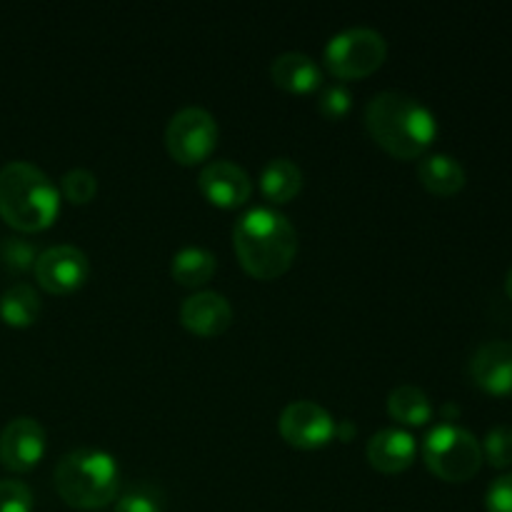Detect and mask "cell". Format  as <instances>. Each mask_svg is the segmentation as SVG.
<instances>
[{"instance_id": "obj_2", "label": "cell", "mask_w": 512, "mask_h": 512, "mask_svg": "<svg viewBox=\"0 0 512 512\" xmlns=\"http://www.w3.org/2000/svg\"><path fill=\"white\" fill-rule=\"evenodd\" d=\"M233 245L238 260L250 275L273 280L293 265L298 253V233L280 210L258 205L238 220Z\"/></svg>"}, {"instance_id": "obj_23", "label": "cell", "mask_w": 512, "mask_h": 512, "mask_svg": "<svg viewBox=\"0 0 512 512\" xmlns=\"http://www.w3.org/2000/svg\"><path fill=\"white\" fill-rule=\"evenodd\" d=\"M38 255V250L23 238H5L3 245H0V258H3V263L8 265L10 270H18V273L35 268Z\"/></svg>"}, {"instance_id": "obj_20", "label": "cell", "mask_w": 512, "mask_h": 512, "mask_svg": "<svg viewBox=\"0 0 512 512\" xmlns=\"http://www.w3.org/2000/svg\"><path fill=\"white\" fill-rule=\"evenodd\" d=\"M388 413L390 418L398 420L403 425H425L433 415V405H430L428 395L415 385H398L393 393L388 395Z\"/></svg>"}, {"instance_id": "obj_6", "label": "cell", "mask_w": 512, "mask_h": 512, "mask_svg": "<svg viewBox=\"0 0 512 512\" xmlns=\"http://www.w3.org/2000/svg\"><path fill=\"white\" fill-rule=\"evenodd\" d=\"M388 43L375 28H345L325 45V65L340 80H360L385 63Z\"/></svg>"}, {"instance_id": "obj_3", "label": "cell", "mask_w": 512, "mask_h": 512, "mask_svg": "<svg viewBox=\"0 0 512 512\" xmlns=\"http://www.w3.org/2000/svg\"><path fill=\"white\" fill-rule=\"evenodd\" d=\"M60 213V190L33 163L10 160L0 168V218L15 230L38 233Z\"/></svg>"}, {"instance_id": "obj_17", "label": "cell", "mask_w": 512, "mask_h": 512, "mask_svg": "<svg viewBox=\"0 0 512 512\" xmlns=\"http://www.w3.org/2000/svg\"><path fill=\"white\" fill-rule=\"evenodd\" d=\"M300 188H303V170L290 158L270 160L260 173V190L275 205L293 200Z\"/></svg>"}, {"instance_id": "obj_7", "label": "cell", "mask_w": 512, "mask_h": 512, "mask_svg": "<svg viewBox=\"0 0 512 512\" xmlns=\"http://www.w3.org/2000/svg\"><path fill=\"white\" fill-rule=\"evenodd\" d=\"M165 145L178 163H203L218 145V123H215L213 113L198 108V105L178 110L165 130Z\"/></svg>"}, {"instance_id": "obj_27", "label": "cell", "mask_w": 512, "mask_h": 512, "mask_svg": "<svg viewBox=\"0 0 512 512\" xmlns=\"http://www.w3.org/2000/svg\"><path fill=\"white\" fill-rule=\"evenodd\" d=\"M485 508L488 512H512V473L500 475L490 483L485 493Z\"/></svg>"}, {"instance_id": "obj_29", "label": "cell", "mask_w": 512, "mask_h": 512, "mask_svg": "<svg viewBox=\"0 0 512 512\" xmlns=\"http://www.w3.org/2000/svg\"><path fill=\"white\" fill-rule=\"evenodd\" d=\"M505 290H508V295L512 298V268H510V273H508V280H505Z\"/></svg>"}, {"instance_id": "obj_26", "label": "cell", "mask_w": 512, "mask_h": 512, "mask_svg": "<svg viewBox=\"0 0 512 512\" xmlns=\"http://www.w3.org/2000/svg\"><path fill=\"white\" fill-rule=\"evenodd\" d=\"M0 512H33V493L20 480H0Z\"/></svg>"}, {"instance_id": "obj_4", "label": "cell", "mask_w": 512, "mask_h": 512, "mask_svg": "<svg viewBox=\"0 0 512 512\" xmlns=\"http://www.w3.org/2000/svg\"><path fill=\"white\" fill-rule=\"evenodd\" d=\"M55 490L60 498L78 510L105 508L118 498V460L100 448H78L63 455L55 468Z\"/></svg>"}, {"instance_id": "obj_18", "label": "cell", "mask_w": 512, "mask_h": 512, "mask_svg": "<svg viewBox=\"0 0 512 512\" xmlns=\"http://www.w3.org/2000/svg\"><path fill=\"white\" fill-rule=\"evenodd\" d=\"M215 268H218L215 255L208 248H200V245H185L173 255V263H170L173 278L180 285H188V288L208 283L213 278Z\"/></svg>"}, {"instance_id": "obj_5", "label": "cell", "mask_w": 512, "mask_h": 512, "mask_svg": "<svg viewBox=\"0 0 512 512\" xmlns=\"http://www.w3.org/2000/svg\"><path fill=\"white\" fill-rule=\"evenodd\" d=\"M423 458L438 478L465 483L483 465V445L470 430L455 423H440L425 435Z\"/></svg>"}, {"instance_id": "obj_10", "label": "cell", "mask_w": 512, "mask_h": 512, "mask_svg": "<svg viewBox=\"0 0 512 512\" xmlns=\"http://www.w3.org/2000/svg\"><path fill=\"white\" fill-rule=\"evenodd\" d=\"M45 428L35 418H13L0 433V463L13 473H28L45 455Z\"/></svg>"}, {"instance_id": "obj_8", "label": "cell", "mask_w": 512, "mask_h": 512, "mask_svg": "<svg viewBox=\"0 0 512 512\" xmlns=\"http://www.w3.org/2000/svg\"><path fill=\"white\" fill-rule=\"evenodd\" d=\"M35 280L53 295H68L88 280V255L75 245H53L35 260Z\"/></svg>"}, {"instance_id": "obj_1", "label": "cell", "mask_w": 512, "mask_h": 512, "mask_svg": "<svg viewBox=\"0 0 512 512\" xmlns=\"http://www.w3.org/2000/svg\"><path fill=\"white\" fill-rule=\"evenodd\" d=\"M365 125L380 148L400 160H413L430 148L438 135L433 110L415 95L383 90L365 105Z\"/></svg>"}, {"instance_id": "obj_21", "label": "cell", "mask_w": 512, "mask_h": 512, "mask_svg": "<svg viewBox=\"0 0 512 512\" xmlns=\"http://www.w3.org/2000/svg\"><path fill=\"white\" fill-rule=\"evenodd\" d=\"M60 193L70 200V203H90L98 193V178L85 168H73L60 178Z\"/></svg>"}, {"instance_id": "obj_12", "label": "cell", "mask_w": 512, "mask_h": 512, "mask_svg": "<svg viewBox=\"0 0 512 512\" xmlns=\"http://www.w3.org/2000/svg\"><path fill=\"white\" fill-rule=\"evenodd\" d=\"M180 320L185 328L203 338H213V335L225 333L233 323V308H230L228 298L215 290H200L190 298L183 300L180 305Z\"/></svg>"}, {"instance_id": "obj_19", "label": "cell", "mask_w": 512, "mask_h": 512, "mask_svg": "<svg viewBox=\"0 0 512 512\" xmlns=\"http://www.w3.org/2000/svg\"><path fill=\"white\" fill-rule=\"evenodd\" d=\"M40 315V295L28 283H15L0 295V318L13 328H28Z\"/></svg>"}, {"instance_id": "obj_28", "label": "cell", "mask_w": 512, "mask_h": 512, "mask_svg": "<svg viewBox=\"0 0 512 512\" xmlns=\"http://www.w3.org/2000/svg\"><path fill=\"white\" fill-rule=\"evenodd\" d=\"M335 435H340V440H350V435H355V425L350 420H340L335 425Z\"/></svg>"}, {"instance_id": "obj_14", "label": "cell", "mask_w": 512, "mask_h": 512, "mask_svg": "<svg viewBox=\"0 0 512 512\" xmlns=\"http://www.w3.org/2000/svg\"><path fill=\"white\" fill-rule=\"evenodd\" d=\"M418 453L415 438L403 428H383L368 440V460L380 473H403Z\"/></svg>"}, {"instance_id": "obj_11", "label": "cell", "mask_w": 512, "mask_h": 512, "mask_svg": "<svg viewBox=\"0 0 512 512\" xmlns=\"http://www.w3.org/2000/svg\"><path fill=\"white\" fill-rule=\"evenodd\" d=\"M198 185L205 198L220 208H238L253 193L250 175L230 160H213L198 175Z\"/></svg>"}, {"instance_id": "obj_15", "label": "cell", "mask_w": 512, "mask_h": 512, "mask_svg": "<svg viewBox=\"0 0 512 512\" xmlns=\"http://www.w3.org/2000/svg\"><path fill=\"white\" fill-rule=\"evenodd\" d=\"M270 75H273V83L278 88L300 95L313 93L323 83V70H320V65L310 55L295 53V50L278 55L273 60V65H270Z\"/></svg>"}, {"instance_id": "obj_22", "label": "cell", "mask_w": 512, "mask_h": 512, "mask_svg": "<svg viewBox=\"0 0 512 512\" xmlns=\"http://www.w3.org/2000/svg\"><path fill=\"white\" fill-rule=\"evenodd\" d=\"M483 458L493 468H508L512 465V428L510 425H498L485 435L483 443Z\"/></svg>"}, {"instance_id": "obj_13", "label": "cell", "mask_w": 512, "mask_h": 512, "mask_svg": "<svg viewBox=\"0 0 512 512\" xmlns=\"http://www.w3.org/2000/svg\"><path fill=\"white\" fill-rule=\"evenodd\" d=\"M470 375L475 385L490 395L512 393V343L490 340L475 350L470 360Z\"/></svg>"}, {"instance_id": "obj_16", "label": "cell", "mask_w": 512, "mask_h": 512, "mask_svg": "<svg viewBox=\"0 0 512 512\" xmlns=\"http://www.w3.org/2000/svg\"><path fill=\"white\" fill-rule=\"evenodd\" d=\"M418 178L430 193L435 195H455L465 185V168L458 158L448 153H430L418 163Z\"/></svg>"}, {"instance_id": "obj_25", "label": "cell", "mask_w": 512, "mask_h": 512, "mask_svg": "<svg viewBox=\"0 0 512 512\" xmlns=\"http://www.w3.org/2000/svg\"><path fill=\"white\" fill-rule=\"evenodd\" d=\"M350 105H353V98H350V90L345 88L343 83H330L325 85L323 93L318 98V108L325 118L340 120L350 113Z\"/></svg>"}, {"instance_id": "obj_24", "label": "cell", "mask_w": 512, "mask_h": 512, "mask_svg": "<svg viewBox=\"0 0 512 512\" xmlns=\"http://www.w3.org/2000/svg\"><path fill=\"white\" fill-rule=\"evenodd\" d=\"M115 512H163V500L148 485H138L123 493L115 503Z\"/></svg>"}, {"instance_id": "obj_9", "label": "cell", "mask_w": 512, "mask_h": 512, "mask_svg": "<svg viewBox=\"0 0 512 512\" xmlns=\"http://www.w3.org/2000/svg\"><path fill=\"white\" fill-rule=\"evenodd\" d=\"M280 435L288 440L290 445L303 450L323 448L333 440L335 435V420L323 405L313 403V400H295L280 415Z\"/></svg>"}]
</instances>
